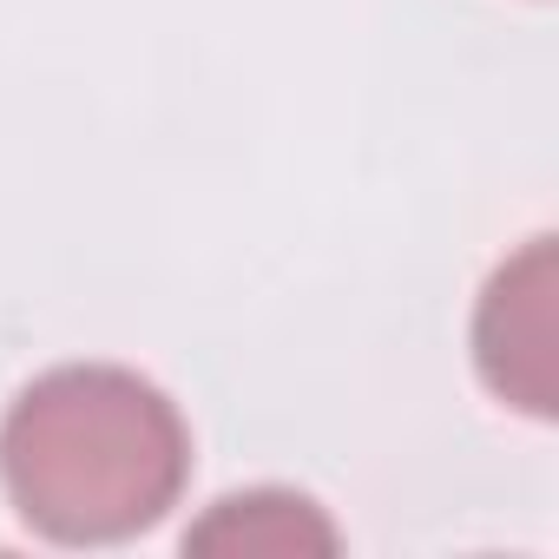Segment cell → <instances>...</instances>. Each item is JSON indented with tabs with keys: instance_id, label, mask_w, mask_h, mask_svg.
Masks as SVG:
<instances>
[{
	"instance_id": "3",
	"label": "cell",
	"mask_w": 559,
	"mask_h": 559,
	"mask_svg": "<svg viewBox=\"0 0 559 559\" xmlns=\"http://www.w3.org/2000/svg\"><path fill=\"white\" fill-rule=\"evenodd\" d=\"M191 552H336V526L304 493H230L191 533Z\"/></svg>"
},
{
	"instance_id": "1",
	"label": "cell",
	"mask_w": 559,
	"mask_h": 559,
	"mask_svg": "<svg viewBox=\"0 0 559 559\" xmlns=\"http://www.w3.org/2000/svg\"><path fill=\"white\" fill-rule=\"evenodd\" d=\"M191 474V435L165 389L112 362H67L27 382L0 421L14 513L60 546H112L158 526Z\"/></svg>"
},
{
	"instance_id": "2",
	"label": "cell",
	"mask_w": 559,
	"mask_h": 559,
	"mask_svg": "<svg viewBox=\"0 0 559 559\" xmlns=\"http://www.w3.org/2000/svg\"><path fill=\"white\" fill-rule=\"evenodd\" d=\"M474 362L500 402L552 415V237H533L493 270L474 317Z\"/></svg>"
}]
</instances>
